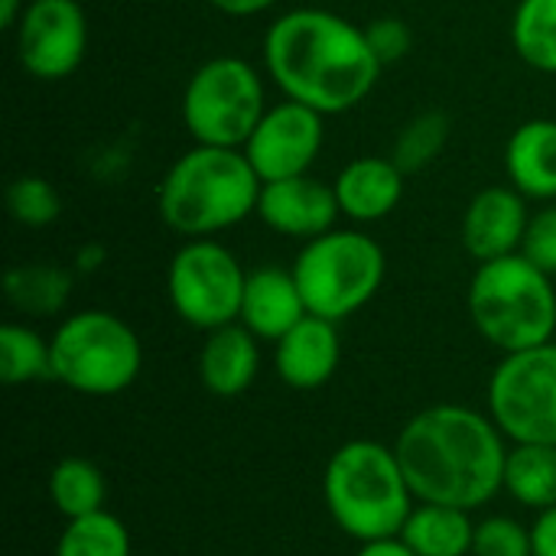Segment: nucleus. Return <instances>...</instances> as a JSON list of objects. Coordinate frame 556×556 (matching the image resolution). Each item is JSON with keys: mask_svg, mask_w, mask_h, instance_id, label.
I'll use <instances>...</instances> for the list:
<instances>
[{"mask_svg": "<svg viewBox=\"0 0 556 556\" xmlns=\"http://www.w3.org/2000/svg\"><path fill=\"white\" fill-rule=\"evenodd\" d=\"M264 68L283 98L319 114L358 108L381 78L365 26L326 7L280 13L264 33Z\"/></svg>", "mask_w": 556, "mask_h": 556, "instance_id": "nucleus-1", "label": "nucleus"}, {"mask_svg": "<svg viewBox=\"0 0 556 556\" xmlns=\"http://www.w3.org/2000/svg\"><path fill=\"white\" fill-rule=\"evenodd\" d=\"M505 440L489 414L463 404H433L404 424L394 453L417 502L472 511L505 489Z\"/></svg>", "mask_w": 556, "mask_h": 556, "instance_id": "nucleus-2", "label": "nucleus"}, {"mask_svg": "<svg viewBox=\"0 0 556 556\" xmlns=\"http://www.w3.org/2000/svg\"><path fill=\"white\" fill-rule=\"evenodd\" d=\"M261 176L244 150L195 143L173 160L156 186V208L169 231L189 238H212L257 215Z\"/></svg>", "mask_w": 556, "mask_h": 556, "instance_id": "nucleus-3", "label": "nucleus"}, {"mask_svg": "<svg viewBox=\"0 0 556 556\" xmlns=\"http://www.w3.org/2000/svg\"><path fill=\"white\" fill-rule=\"evenodd\" d=\"M323 502L339 531L358 544L397 538L417 505L397 453L378 440H349L329 456Z\"/></svg>", "mask_w": 556, "mask_h": 556, "instance_id": "nucleus-4", "label": "nucleus"}, {"mask_svg": "<svg viewBox=\"0 0 556 556\" xmlns=\"http://www.w3.org/2000/svg\"><path fill=\"white\" fill-rule=\"evenodd\" d=\"M476 332L498 352H525L554 342V277L534 267L521 251L476 267L466 293Z\"/></svg>", "mask_w": 556, "mask_h": 556, "instance_id": "nucleus-5", "label": "nucleus"}, {"mask_svg": "<svg viewBox=\"0 0 556 556\" xmlns=\"http://www.w3.org/2000/svg\"><path fill=\"white\" fill-rule=\"evenodd\" d=\"M52 378L85 397L124 394L143 368V345L130 323L104 309L65 316L52 339Z\"/></svg>", "mask_w": 556, "mask_h": 556, "instance_id": "nucleus-6", "label": "nucleus"}, {"mask_svg": "<svg viewBox=\"0 0 556 556\" xmlns=\"http://www.w3.org/2000/svg\"><path fill=\"white\" fill-rule=\"evenodd\" d=\"M293 277L313 316L342 323L375 300L384 283V248L355 228H332L313 241H303Z\"/></svg>", "mask_w": 556, "mask_h": 556, "instance_id": "nucleus-7", "label": "nucleus"}, {"mask_svg": "<svg viewBox=\"0 0 556 556\" xmlns=\"http://www.w3.org/2000/svg\"><path fill=\"white\" fill-rule=\"evenodd\" d=\"M264 78L241 55L202 62L182 88V124L195 143L241 150L267 111Z\"/></svg>", "mask_w": 556, "mask_h": 556, "instance_id": "nucleus-8", "label": "nucleus"}, {"mask_svg": "<svg viewBox=\"0 0 556 556\" xmlns=\"http://www.w3.org/2000/svg\"><path fill=\"white\" fill-rule=\"evenodd\" d=\"M248 270L215 238H189L169 261L166 296L173 313L199 329L212 332L241 319Z\"/></svg>", "mask_w": 556, "mask_h": 556, "instance_id": "nucleus-9", "label": "nucleus"}, {"mask_svg": "<svg viewBox=\"0 0 556 556\" xmlns=\"http://www.w3.org/2000/svg\"><path fill=\"white\" fill-rule=\"evenodd\" d=\"M489 417L511 443L556 446V342L511 352L495 365Z\"/></svg>", "mask_w": 556, "mask_h": 556, "instance_id": "nucleus-10", "label": "nucleus"}, {"mask_svg": "<svg viewBox=\"0 0 556 556\" xmlns=\"http://www.w3.org/2000/svg\"><path fill=\"white\" fill-rule=\"evenodd\" d=\"M16 62L36 81H62L85 62L88 16L78 0H29L13 29Z\"/></svg>", "mask_w": 556, "mask_h": 556, "instance_id": "nucleus-11", "label": "nucleus"}, {"mask_svg": "<svg viewBox=\"0 0 556 556\" xmlns=\"http://www.w3.org/2000/svg\"><path fill=\"white\" fill-rule=\"evenodd\" d=\"M326 140V114L283 98L270 104L241 147L261 182H277L290 176H306Z\"/></svg>", "mask_w": 556, "mask_h": 556, "instance_id": "nucleus-12", "label": "nucleus"}, {"mask_svg": "<svg viewBox=\"0 0 556 556\" xmlns=\"http://www.w3.org/2000/svg\"><path fill=\"white\" fill-rule=\"evenodd\" d=\"M257 215L277 235H287L296 241H313L336 228L342 208H339L332 182H323L306 173V176L264 182Z\"/></svg>", "mask_w": 556, "mask_h": 556, "instance_id": "nucleus-13", "label": "nucleus"}, {"mask_svg": "<svg viewBox=\"0 0 556 556\" xmlns=\"http://www.w3.org/2000/svg\"><path fill=\"white\" fill-rule=\"evenodd\" d=\"M531 212L515 186H489L472 195L463 215V248L479 264L521 251Z\"/></svg>", "mask_w": 556, "mask_h": 556, "instance_id": "nucleus-14", "label": "nucleus"}, {"mask_svg": "<svg viewBox=\"0 0 556 556\" xmlns=\"http://www.w3.org/2000/svg\"><path fill=\"white\" fill-rule=\"evenodd\" d=\"M342 362L339 323L323 316H303L280 342H274L277 378L293 391H316L332 381Z\"/></svg>", "mask_w": 556, "mask_h": 556, "instance_id": "nucleus-15", "label": "nucleus"}, {"mask_svg": "<svg viewBox=\"0 0 556 556\" xmlns=\"http://www.w3.org/2000/svg\"><path fill=\"white\" fill-rule=\"evenodd\" d=\"M404 173L391 156H358L345 163L332 182L339 208L345 218L371 225L388 218L404 199Z\"/></svg>", "mask_w": 556, "mask_h": 556, "instance_id": "nucleus-16", "label": "nucleus"}, {"mask_svg": "<svg viewBox=\"0 0 556 556\" xmlns=\"http://www.w3.org/2000/svg\"><path fill=\"white\" fill-rule=\"evenodd\" d=\"M303 316H309V309L293 270L283 267L248 270L238 323L248 326L261 342H280Z\"/></svg>", "mask_w": 556, "mask_h": 556, "instance_id": "nucleus-17", "label": "nucleus"}, {"mask_svg": "<svg viewBox=\"0 0 556 556\" xmlns=\"http://www.w3.org/2000/svg\"><path fill=\"white\" fill-rule=\"evenodd\" d=\"M261 371V339L241 326H222L205 332L199 352V381L215 397H238L244 394Z\"/></svg>", "mask_w": 556, "mask_h": 556, "instance_id": "nucleus-18", "label": "nucleus"}, {"mask_svg": "<svg viewBox=\"0 0 556 556\" xmlns=\"http://www.w3.org/2000/svg\"><path fill=\"white\" fill-rule=\"evenodd\" d=\"M505 176L525 199L556 202V121L534 117L505 143Z\"/></svg>", "mask_w": 556, "mask_h": 556, "instance_id": "nucleus-19", "label": "nucleus"}, {"mask_svg": "<svg viewBox=\"0 0 556 556\" xmlns=\"http://www.w3.org/2000/svg\"><path fill=\"white\" fill-rule=\"evenodd\" d=\"M397 538L417 556H472L476 521L466 508L417 502Z\"/></svg>", "mask_w": 556, "mask_h": 556, "instance_id": "nucleus-20", "label": "nucleus"}, {"mask_svg": "<svg viewBox=\"0 0 556 556\" xmlns=\"http://www.w3.org/2000/svg\"><path fill=\"white\" fill-rule=\"evenodd\" d=\"M75 277L72 270L59 264H16L3 274V296L10 300L13 309L33 319H49L59 316L68 306Z\"/></svg>", "mask_w": 556, "mask_h": 556, "instance_id": "nucleus-21", "label": "nucleus"}, {"mask_svg": "<svg viewBox=\"0 0 556 556\" xmlns=\"http://www.w3.org/2000/svg\"><path fill=\"white\" fill-rule=\"evenodd\" d=\"M505 492L534 511L556 505V446L551 443H515L505 463Z\"/></svg>", "mask_w": 556, "mask_h": 556, "instance_id": "nucleus-22", "label": "nucleus"}, {"mask_svg": "<svg viewBox=\"0 0 556 556\" xmlns=\"http://www.w3.org/2000/svg\"><path fill=\"white\" fill-rule=\"evenodd\" d=\"M49 498L65 521L104 511L108 502V479L104 472L85 456H65L49 472Z\"/></svg>", "mask_w": 556, "mask_h": 556, "instance_id": "nucleus-23", "label": "nucleus"}, {"mask_svg": "<svg viewBox=\"0 0 556 556\" xmlns=\"http://www.w3.org/2000/svg\"><path fill=\"white\" fill-rule=\"evenodd\" d=\"M511 46L534 72L556 75V0H518L511 16Z\"/></svg>", "mask_w": 556, "mask_h": 556, "instance_id": "nucleus-24", "label": "nucleus"}, {"mask_svg": "<svg viewBox=\"0 0 556 556\" xmlns=\"http://www.w3.org/2000/svg\"><path fill=\"white\" fill-rule=\"evenodd\" d=\"M52 378V345L36 329L23 323H3L0 326V381L33 384Z\"/></svg>", "mask_w": 556, "mask_h": 556, "instance_id": "nucleus-25", "label": "nucleus"}, {"mask_svg": "<svg viewBox=\"0 0 556 556\" xmlns=\"http://www.w3.org/2000/svg\"><path fill=\"white\" fill-rule=\"evenodd\" d=\"M52 556H134V544L117 515L94 511L65 525Z\"/></svg>", "mask_w": 556, "mask_h": 556, "instance_id": "nucleus-26", "label": "nucleus"}, {"mask_svg": "<svg viewBox=\"0 0 556 556\" xmlns=\"http://www.w3.org/2000/svg\"><path fill=\"white\" fill-rule=\"evenodd\" d=\"M446 140H450V117L443 111H424L401 127L391 160L401 166L404 176L424 173L443 153Z\"/></svg>", "mask_w": 556, "mask_h": 556, "instance_id": "nucleus-27", "label": "nucleus"}, {"mask_svg": "<svg viewBox=\"0 0 556 556\" xmlns=\"http://www.w3.org/2000/svg\"><path fill=\"white\" fill-rule=\"evenodd\" d=\"M7 215L23 228H46L62 215L59 189L42 176H16L7 186Z\"/></svg>", "mask_w": 556, "mask_h": 556, "instance_id": "nucleus-28", "label": "nucleus"}, {"mask_svg": "<svg viewBox=\"0 0 556 556\" xmlns=\"http://www.w3.org/2000/svg\"><path fill=\"white\" fill-rule=\"evenodd\" d=\"M472 556H534L531 528L508 515H492L476 525Z\"/></svg>", "mask_w": 556, "mask_h": 556, "instance_id": "nucleus-29", "label": "nucleus"}, {"mask_svg": "<svg viewBox=\"0 0 556 556\" xmlns=\"http://www.w3.org/2000/svg\"><path fill=\"white\" fill-rule=\"evenodd\" d=\"M521 254L544 274L556 277V202H544V208L531 215Z\"/></svg>", "mask_w": 556, "mask_h": 556, "instance_id": "nucleus-30", "label": "nucleus"}, {"mask_svg": "<svg viewBox=\"0 0 556 556\" xmlns=\"http://www.w3.org/2000/svg\"><path fill=\"white\" fill-rule=\"evenodd\" d=\"M365 36H368V42H371V49H375L381 65L401 62L410 52V46H414V33H410V26L401 16H378V20H371L365 26Z\"/></svg>", "mask_w": 556, "mask_h": 556, "instance_id": "nucleus-31", "label": "nucleus"}, {"mask_svg": "<svg viewBox=\"0 0 556 556\" xmlns=\"http://www.w3.org/2000/svg\"><path fill=\"white\" fill-rule=\"evenodd\" d=\"M534 556H556V505L547 511H538V521L531 525Z\"/></svg>", "mask_w": 556, "mask_h": 556, "instance_id": "nucleus-32", "label": "nucleus"}, {"mask_svg": "<svg viewBox=\"0 0 556 556\" xmlns=\"http://www.w3.org/2000/svg\"><path fill=\"white\" fill-rule=\"evenodd\" d=\"M280 0H208V7H215L218 13H225V16H238V20H244V16H257V13H264V10H270V7H277Z\"/></svg>", "mask_w": 556, "mask_h": 556, "instance_id": "nucleus-33", "label": "nucleus"}, {"mask_svg": "<svg viewBox=\"0 0 556 556\" xmlns=\"http://www.w3.org/2000/svg\"><path fill=\"white\" fill-rule=\"evenodd\" d=\"M355 556H417L401 538H384V541H368L362 544Z\"/></svg>", "mask_w": 556, "mask_h": 556, "instance_id": "nucleus-34", "label": "nucleus"}, {"mask_svg": "<svg viewBox=\"0 0 556 556\" xmlns=\"http://www.w3.org/2000/svg\"><path fill=\"white\" fill-rule=\"evenodd\" d=\"M104 248L101 244H85V248H78V254H75V270L78 274H94L101 264H104Z\"/></svg>", "mask_w": 556, "mask_h": 556, "instance_id": "nucleus-35", "label": "nucleus"}, {"mask_svg": "<svg viewBox=\"0 0 556 556\" xmlns=\"http://www.w3.org/2000/svg\"><path fill=\"white\" fill-rule=\"evenodd\" d=\"M26 3L29 0H0V26L3 29H16V23L23 20Z\"/></svg>", "mask_w": 556, "mask_h": 556, "instance_id": "nucleus-36", "label": "nucleus"}]
</instances>
